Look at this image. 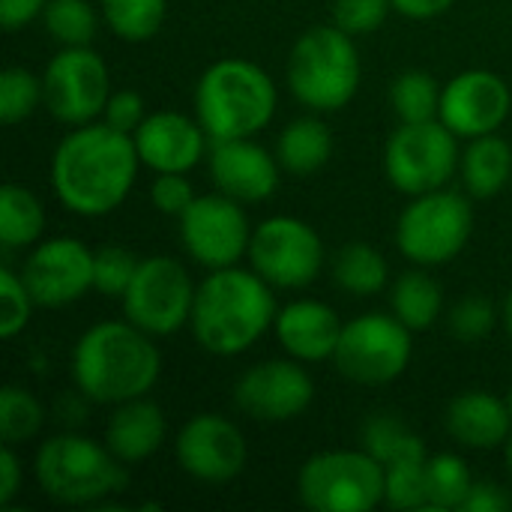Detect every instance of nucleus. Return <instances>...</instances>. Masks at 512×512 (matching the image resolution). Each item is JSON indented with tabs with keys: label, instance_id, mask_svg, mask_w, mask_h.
Masks as SVG:
<instances>
[{
	"label": "nucleus",
	"instance_id": "nucleus-19",
	"mask_svg": "<svg viewBox=\"0 0 512 512\" xmlns=\"http://www.w3.org/2000/svg\"><path fill=\"white\" fill-rule=\"evenodd\" d=\"M207 168L216 192L240 204L267 201L279 189V177H282V165L276 153H270L255 138L210 141Z\"/></svg>",
	"mask_w": 512,
	"mask_h": 512
},
{
	"label": "nucleus",
	"instance_id": "nucleus-6",
	"mask_svg": "<svg viewBox=\"0 0 512 512\" xmlns=\"http://www.w3.org/2000/svg\"><path fill=\"white\" fill-rule=\"evenodd\" d=\"M288 90L315 114L342 111L360 90L363 63L354 36L336 24L306 30L285 63Z\"/></svg>",
	"mask_w": 512,
	"mask_h": 512
},
{
	"label": "nucleus",
	"instance_id": "nucleus-12",
	"mask_svg": "<svg viewBox=\"0 0 512 512\" xmlns=\"http://www.w3.org/2000/svg\"><path fill=\"white\" fill-rule=\"evenodd\" d=\"M246 258L267 285L300 291L324 270V240L297 216H270L252 228Z\"/></svg>",
	"mask_w": 512,
	"mask_h": 512
},
{
	"label": "nucleus",
	"instance_id": "nucleus-43",
	"mask_svg": "<svg viewBox=\"0 0 512 512\" xmlns=\"http://www.w3.org/2000/svg\"><path fill=\"white\" fill-rule=\"evenodd\" d=\"M512 510V501L510 495L498 486V483H492V480H474V486H471V492H468V498H465V504H462V510L459 512H507Z\"/></svg>",
	"mask_w": 512,
	"mask_h": 512
},
{
	"label": "nucleus",
	"instance_id": "nucleus-18",
	"mask_svg": "<svg viewBox=\"0 0 512 512\" xmlns=\"http://www.w3.org/2000/svg\"><path fill=\"white\" fill-rule=\"evenodd\" d=\"M512 111L510 84L492 69H465L441 87L438 120L456 138H480L498 132Z\"/></svg>",
	"mask_w": 512,
	"mask_h": 512
},
{
	"label": "nucleus",
	"instance_id": "nucleus-2",
	"mask_svg": "<svg viewBox=\"0 0 512 512\" xmlns=\"http://www.w3.org/2000/svg\"><path fill=\"white\" fill-rule=\"evenodd\" d=\"M273 285L252 267L240 264L210 270L195 291L189 330L201 351L213 357H237L258 345L276 321Z\"/></svg>",
	"mask_w": 512,
	"mask_h": 512
},
{
	"label": "nucleus",
	"instance_id": "nucleus-13",
	"mask_svg": "<svg viewBox=\"0 0 512 512\" xmlns=\"http://www.w3.org/2000/svg\"><path fill=\"white\" fill-rule=\"evenodd\" d=\"M45 108L66 126L102 120L111 96V75L99 51L90 45H63L42 72Z\"/></svg>",
	"mask_w": 512,
	"mask_h": 512
},
{
	"label": "nucleus",
	"instance_id": "nucleus-45",
	"mask_svg": "<svg viewBox=\"0 0 512 512\" xmlns=\"http://www.w3.org/2000/svg\"><path fill=\"white\" fill-rule=\"evenodd\" d=\"M48 0H0V24L6 30L27 27L30 21L42 18Z\"/></svg>",
	"mask_w": 512,
	"mask_h": 512
},
{
	"label": "nucleus",
	"instance_id": "nucleus-20",
	"mask_svg": "<svg viewBox=\"0 0 512 512\" xmlns=\"http://www.w3.org/2000/svg\"><path fill=\"white\" fill-rule=\"evenodd\" d=\"M141 165L153 174H189L207 153L210 135L198 123V117L180 111H153L132 132Z\"/></svg>",
	"mask_w": 512,
	"mask_h": 512
},
{
	"label": "nucleus",
	"instance_id": "nucleus-39",
	"mask_svg": "<svg viewBox=\"0 0 512 512\" xmlns=\"http://www.w3.org/2000/svg\"><path fill=\"white\" fill-rule=\"evenodd\" d=\"M33 306L36 300L27 291L21 273H15L12 267H3L0 270V336L15 339L18 333H24V327L30 324Z\"/></svg>",
	"mask_w": 512,
	"mask_h": 512
},
{
	"label": "nucleus",
	"instance_id": "nucleus-48",
	"mask_svg": "<svg viewBox=\"0 0 512 512\" xmlns=\"http://www.w3.org/2000/svg\"><path fill=\"white\" fill-rule=\"evenodd\" d=\"M507 471H510V480H512V438L507 441Z\"/></svg>",
	"mask_w": 512,
	"mask_h": 512
},
{
	"label": "nucleus",
	"instance_id": "nucleus-4",
	"mask_svg": "<svg viewBox=\"0 0 512 512\" xmlns=\"http://www.w3.org/2000/svg\"><path fill=\"white\" fill-rule=\"evenodd\" d=\"M279 105L276 81L246 57L210 63L195 84V117L210 141L255 138Z\"/></svg>",
	"mask_w": 512,
	"mask_h": 512
},
{
	"label": "nucleus",
	"instance_id": "nucleus-14",
	"mask_svg": "<svg viewBox=\"0 0 512 512\" xmlns=\"http://www.w3.org/2000/svg\"><path fill=\"white\" fill-rule=\"evenodd\" d=\"M243 207L246 204L222 192L195 195V201L177 219L180 243L186 255L204 270H222L240 264L252 240V225Z\"/></svg>",
	"mask_w": 512,
	"mask_h": 512
},
{
	"label": "nucleus",
	"instance_id": "nucleus-8",
	"mask_svg": "<svg viewBox=\"0 0 512 512\" xmlns=\"http://www.w3.org/2000/svg\"><path fill=\"white\" fill-rule=\"evenodd\" d=\"M474 231V207L465 195L435 189L414 195L396 222V249L414 267H441L462 255Z\"/></svg>",
	"mask_w": 512,
	"mask_h": 512
},
{
	"label": "nucleus",
	"instance_id": "nucleus-28",
	"mask_svg": "<svg viewBox=\"0 0 512 512\" xmlns=\"http://www.w3.org/2000/svg\"><path fill=\"white\" fill-rule=\"evenodd\" d=\"M390 279L387 258L372 246V243H345L333 261V282L354 297H372L384 291Z\"/></svg>",
	"mask_w": 512,
	"mask_h": 512
},
{
	"label": "nucleus",
	"instance_id": "nucleus-35",
	"mask_svg": "<svg viewBox=\"0 0 512 512\" xmlns=\"http://www.w3.org/2000/svg\"><path fill=\"white\" fill-rule=\"evenodd\" d=\"M42 24L54 42L63 45H90L99 27L96 9L90 0H48Z\"/></svg>",
	"mask_w": 512,
	"mask_h": 512
},
{
	"label": "nucleus",
	"instance_id": "nucleus-30",
	"mask_svg": "<svg viewBox=\"0 0 512 512\" xmlns=\"http://www.w3.org/2000/svg\"><path fill=\"white\" fill-rule=\"evenodd\" d=\"M474 486L471 468L462 456L456 453H435L426 462V495L429 507L435 512L462 510L468 492Z\"/></svg>",
	"mask_w": 512,
	"mask_h": 512
},
{
	"label": "nucleus",
	"instance_id": "nucleus-25",
	"mask_svg": "<svg viewBox=\"0 0 512 512\" xmlns=\"http://www.w3.org/2000/svg\"><path fill=\"white\" fill-rule=\"evenodd\" d=\"M330 156H333V132L315 111L291 120L276 138V159L288 174L309 177L321 171L330 162Z\"/></svg>",
	"mask_w": 512,
	"mask_h": 512
},
{
	"label": "nucleus",
	"instance_id": "nucleus-44",
	"mask_svg": "<svg viewBox=\"0 0 512 512\" xmlns=\"http://www.w3.org/2000/svg\"><path fill=\"white\" fill-rule=\"evenodd\" d=\"M21 483H24L21 459H18L15 447L3 444V450H0V507H9L18 498Z\"/></svg>",
	"mask_w": 512,
	"mask_h": 512
},
{
	"label": "nucleus",
	"instance_id": "nucleus-26",
	"mask_svg": "<svg viewBox=\"0 0 512 512\" xmlns=\"http://www.w3.org/2000/svg\"><path fill=\"white\" fill-rule=\"evenodd\" d=\"M390 309L393 315L414 333L429 330L444 309V291L441 285L426 273V267H414L408 273H402L393 282L390 291Z\"/></svg>",
	"mask_w": 512,
	"mask_h": 512
},
{
	"label": "nucleus",
	"instance_id": "nucleus-15",
	"mask_svg": "<svg viewBox=\"0 0 512 512\" xmlns=\"http://www.w3.org/2000/svg\"><path fill=\"white\" fill-rule=\"evenodd\" d=\"M180 471L207 486H225L246 471L249 447L237 423L219 414H198L174 438Z\"/></svg>",
	"mask_w": 512,
	"mask_h": 512
},
{
	"label": "nucleus",
	"instance_id": "nucleus-40",
	"mask_svg": "<svg viewBox=\"0 0 512 512\" xmlns=\"http://www.w3.org/2000/svg\"><path fill=\"white\" fill-rule=\"evenodd\" d=\"M390 12V0H333V24L351 33L354 39L375 33Z\"/></svg>",
	"mask_w": 512,
	"mask_h": 512
},
{
	"label": "nucleus",
	"instance_id": "nucleus-42",
	"mask_svg": "<svg viewBox=\"0 0 512 512\" xmlns=\"http://www.w3.org/2000/svg\"><path fill=\"white\" fill-rule=\"evenodd\" d=\"M147 117V108H144V96L135 93V90H111L108 102H105V111H102V120L126 135H132Z\"/></svg>",
	"mask_w": 512,
	"mask_h": 512
},
{
	"label": "nucleus",
	"instance_id": "nucleus-17",
	"mask_svg": "<svg viewBox=\"0 0 512 512\" xmlns=\"http://www.w3.org/2000/svg\"><path fill=\"white\" fill-rule=\"evenodd\" d=\"M21 279L42 309H63L93 291V249L78 237L39 240L24 267Z\"/></svg>",
	"mask_w": 512,
	"mask_h": 512
},
{
	"label": "nucleus",
	"instance_id": "nucleus-23",
	"mask_svg": "<svg viewBox=\"0 0 512 512\" xmlns=\"http://www.w3.org/2000/svg\"><path fill=\"white\" fill-rule=\"evenodd\" d=\"M165 435H168L165 414L147 396L114 405L105 426V444L123 465H135L156 456L165 444Z\"/></svg>",
	"mask_w": 512,
	"mask_h": 512
},
{
	"label": "nucleus",
	"instance_id": "nucleus-22",
	"mask_svg": "<svg viewBox=\"0 0 512 512\" xmlns=\"http://www.w3.org/2000/svg\"><path fill=\"white\" fill-rule=\"evenodd\" d=\"M444 426L468 450H498L512 438L510 405L489 390H468L447 405Z\"/></svg>",
	"mask_w": 512,
	"mask_h": 512
},
{
	"label": "nucleus",
	"instance_id": "nucleus-9",
	"mask_svg": "<svg viewBox=\"0 0 512 512\" xmlns=\"http://www.w3.org/2000/svg\"><path fill=\"white\" fill-rule=\"evenodd\" d=\"M414 357V330L393 312H366L342 327L333 363L339 375L363 387H384L405 375Z\"/></svg>",
	"mask_w": 512,
	"mask_h": 512
},
{
	"label": "nucleus",
	"instance_id": "nucleus-46",
	"mask_svg": "<svg viewBox=\"0 0 512 512\" xmlns=\"http://www.w3.org/2000/svg\"><path fill=\"white\" fill-rule=\"evenodd\" d=\"M456 0H390L393 12L411 18V21H429V18H438L444 15Z\"/></svg>",
	"mask_w": 512,
	"mask_h": 512
},
{
	"label": "nucleus",
	"instance_id": "nucleus-7",
	"mask_svg": "<svg viewBox=\"0 0 512 512\" xmlns=\"http://www.w3.org/2000/svg\"><path fill=\"white\" fill-rule=\"evenodd\" d=\"M384 465L366 450H324L303 462L297 498L315 512H372L384 504Z\"/></svg>",
	"mask_w": 512,
	"mask_h": 512
},
{
	"label": "nucleus",
	"instance_id": "nucleus-24",
	"mask_svg": "<svg viewBox=\"0 0 512 512\" xmlns=\"http://www.w3.org/2000/svg\"><path fill=\"white\" fill-rule=\"evenodd\" d=\"M465 192L474 201H486L512 186V147L498 132L471 138L459 159Z\"/></svg>",
	"mask_w": 512,
	"mask_h": 512
},
{
	"label": "nucleus",
	"instance_id": "nucleus-1",
	"mask_svg": "<svg viewBox=\"0 0 512 512\" xmlns=\"http://www.w3.org/2000/svg\"><path fill=\"white\" fill-rule=\"evenodd\" d=\"M141 159L132 135L93 120L72 126L51 156V189L57 201L84 219L114 213L132 192Z\"/></svg>",
	"mask_w": 512,
	"mask_h": 512
},
{
	"label": "nucleus",
	"instance_id": "nucleus-34",
	"mask_svg": "<svg viewBox=\"0 0 512 512\" xmlns=\"http://www.w3.org/2000/svg\"><path fill=\"white\" fill-rule=\"evenodd\" d=\"M426 462H429V453H420V456H405L399 462H390L384 468V477H387L384 504L390 510L426 512V507H429Z\"/></svg>",
	"mask_w": 512,
	"mask_h": 512
},
{
	"label": "nucleus",
	"instance_id": "nucleus-5",
	"mask_svg": "<svg viewBox=\"0 0 512 512\" xmlns=\"http://www.w3.org/2000/svg\"><path fill=\"white\" fill-rule=\"evenodd\" d=\"M33 480L45 498L60 507H99L126 489V468L93 438L63 432L39 444Z\"/></svg>",
	"mask_w": 512,
	"mask_h": 512
},
{
	"label": "nucleus",
	"instance_id": "nucleus-29",
	"mask_svg": "<svg viewBox=\"0 0 512 512\" xmlns=\"http://www.w3.org/2000/svg\"><path fill=\"white\" fill-rule=\"evenodd\" d=\"M102 21L123 42L153 39L168 15V0H99Z\"/></svg>",
	"mask_w": 512,
	"mask_h": 512
},
{
	"label": "nucleus",
	"instance_id": "nucleus-3",
	"mask_svg": "<svg viewBox=\"0 0 512 512\" xmlns=\"http://www.w3.org/2000/svg\"><path fill=\"white\" fill-rule=\"evenodd\" d=\"M69 366L84 399L114 408L156 387L162 354L153 336L132 321H99L78 336Z\"/></svg>",
	"mask_w": 512,
	"mask_h": 512
},
{
	"label": "nucleus",
	"instance_id": "nucleus-32",
	"mask_svg": "<svg viewBox=\"0 0 512 512\" xmlns=\"http://www.w3.org/2000/svg\"><path fill=\"white\" fill-rule=\"evenodd\" d=\"M363 450L372 453L384 468L390 462L405 459V456L429 453L426 444H423V438L414 429H408L393 414H375V417H369V423L363 426Z\"/></svg>",
	"mask_w": 512,
	"mask_h": 512
},
{
	"label": "nucleus",
	"instance_id": "nucleus-41",
	"mask_svg": "<svg viewBox=\"0 0 512 512\" xmlns=\"http://www.w3.org/2000/svg\"><path fill=\"white\" fill-rule=\"evenodd\" d=\"M195 201V189L189 183L186 174H156V180L150 183V204L162 213V216H183V210Z\"/></svg>",
	"mask_w": 512,
	"mask_h": 512
},
{
	"label": "nucleus",
	"instance_id": "nucleus-11",
	"mask_svg": "<svg viewBox=\"0 0 512 512\" xmlns=\"http://www.w3.org/2000/svg\"><path fill=\"white\" fill-rule=\"evenodd\" d=\"M198 285L189 270L171 255H150L138 261L135 279L123 294V315L144 333L174 336L189 327Z\"/></svg>",
	"mask_w": 512,
	"mask_h": 512
},
{
	"label": "nucleus",
	"instance_id": "nucleus-21",
	"mask_svg": "<svg viewBox=\"0 0 512 512\" xmlns=\"http://www.w3.org/2000/svg\"><path fill=\"white\" fill-rule=\"evenodd\" d=\"M342 318L333 306L321 300H294L276 312L273 333L282 351L300 363H321L333 360L339 336H342Z\"/></svg>",
	"mask_w": 512,
	"mask_h": 512
},
{
	"label": "nucleus",
	"instance_id": "nucleus-47",
	"mask_svg": "<svg viewBox=\"0 0 512 512\" xmlns=\"http://www.w3.org/2000/svg\"><path fill=\"white\" fill-rule=\"evenodd\" d=\"M504 327H507V333H510L512 339V291L507 294V300H504Z\"/></svg>",
	"mask_w": 512,
	"mask_h": 512
},
{
	"label": "nucleus",
	"instance_id": "nucleus-36",
	"mask_svg": "<svg viewBox=\"0 0 512 512\" xmlns=\"http://www.w3.org/2000/svg\"><path fill=\"white\" fill-rule=\"evenodd\" d=\"M45 105L42 93V75L36 78L24 66H9L0 75V120L6 126L24 123L27 117L36 114V108Z\"/></svg>",
	"mask_w": 512,
	"mask_h": 512
},
{
	"label": "nucleus",
	"instance_id": "nucleus-27",
	"mask_svg": "<svg viewBox=\"0 0 512 512\" xmlns=\"http://www.w3.org/2000/svg\"><path fill=\"white\" fill-rule=\"evenodd\" d=\"M45 231V207L36 192L18 183H6L0 189V246L6 252L27 249L42 240Z\"/></svg>",
	"mask_w": 512,
	"mask_h": 512
},
{
	"label": "nucleus",
	"instance_id": "nucleus-33",
	"mask_svg": "<svg viewBox=\"0 0 512 512\" xmlns=\"http://www.w3.org/2000/svg\"><path fill=\"white\" fill-rule=\"evenodd\" d=\"M45 411L33 393L18 384H6L0 390V438L9 447L27 444L42 432Z\"/></svg>",
	"mask_w": 512,
	"mask_h": 512
},
{
	"label": "nucleus",
	"instance_id": "nucleus-31",
	"mask_svg": "<svg viewBox=\"0 0 512 512\" xmlns=\"http://www.w3.org/2000/svg\"><path fill=\"white\" fill-rule=\"evenodd\" d=\"M390 105L399 123H426L438 120L441 111V87L435 75L423 69H405L390 84Z\"/></svg>",
	"mask_w": 512,
	"mask_h": 512
},
{
	"label": "nucleus",
	"instance_id": "nucleus-10",
	"mask_svg": "<svg viewBox=\"0 0 512 512\" xmlns=\"http://www.w3.org/2000/svg\"><path fill=\"white\" fill-rule=\"evenodd\" d=\"M462 159L459 138L441 123H399L384 144V174L402 195H426L444 189Z\"/></svg>",
	"mask_w": 512,
	"mask_h": 512
},
{
	"label": "nucleus",
	"instance_id": "nucleus-49",
	"mask_svg": "<svg viewBox=\"0 0 512 512\" xmlns=\"http://www.w3.org/2000/svg\"><path fill=\"white\" fill-rule=\"evenodd\" d=\"M504 399H507V405H510V414H512V387H510V393H507Z\"/></svg>",
	"mask_w": 512,
	"mask_h": 512
},
{
	"label": "nucleus",
	"instance_id": "nucleus-16",
	"mask_svg": "<svg viewBox=\"0 0 512 512\" xmlns=\"http://www.w3.org/2000/svg\"><path fill=\"white\" fill-rule=\"evenodd\" d=\"M315 381L300 360H264L249 366L234 384V405L258 423H291L309 411Z\"/></svg>",
	"mask_w": 512,
	"mask_h": 512
},
{
	"label": "nucleus",
	"instance_id": "nucleus-37",
	"mask_svg": "<svg viewBox=\"0 0 512 512\" xmlns=\"http://www.w3.org/2000/svg\"><path fill=\"white\" fill-rule=\"evenodd\" d=\"M138 270V258L126 246H99L93 252V291L111 300H123Z\"/></svg>",
	"mask_w": 512,
	"mask_h": 512
},
{
	"label": "nucleus",
	"instance_id": "nucleus-38",
	"mask_svg": "<svg viewBox=\"0 0 512 512\" xmlns=\"http://www.w3.org/2000/svg\"><path fill=\"white\" fill-rule=\"evenodd\" d=\"M447 327L459 342H483L492 336V330L498 327V309L489 297L483 294H468L462 297L450 315H447Z\"/></svg>",
	"mask_w": 512,
	"mask_h": 512
}]
</instances>
